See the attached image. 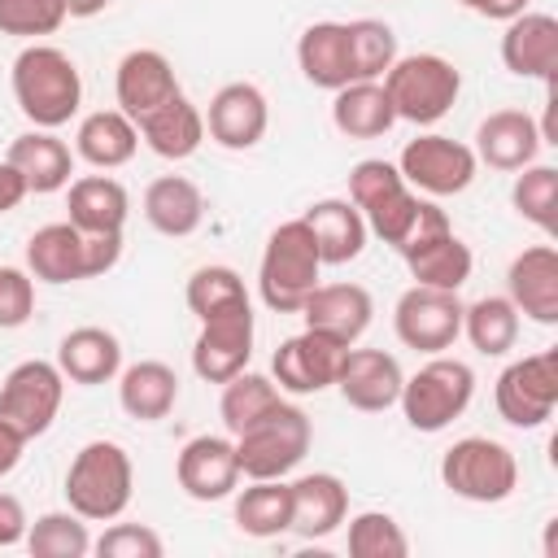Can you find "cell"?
I'll use <instances>...</instances> for the list:
<instances>
[{"instance_id":"cell-1","label":"cell","mask_w":558,"mask_h":558,"mask_svg":"<svg viewBox=\"0 0 558 558\" xmlns=\"http://www.w3.org/2000/svg\"><path fill=\"white\" fill-rule=\"evenodd\" d=\"M349 201L366 218V231H375L397 253H410L414 244L449 231V218L440 205L418 201L401 170L384 157H366L349 170Z\"/></svg>"},{"instance_id":"cell-2","label":"cell","mask_w":558,"mask_h":558,"mask_svg":"<svg viewBox=\"0 0 558 558\" xmlns=\"http://www.w3.org/2000/svg\"><path fill=\"white\" fill-rule=\"evenodd\" d=\"M13 100L39 131L65 126L83 105V78H78V65L70 61V52H61L52 44L22 48L13 61Z\"/></svg>"},{"instance_id":"cell-3","label":"cell","mask_w":558,"mask_h":558,"mask_svg":"<svg viewBox=\"0 0 558 558\" xmlns=\"http://www.w3.org/2000/svg\"><path fill=\"white\" fill-rule=\"evenodd\" d=\"M135 466L118 440H87L65 471V501L87 523H109L131 506Z\"/></svg>"},{"instance_id":"cell-4","label":"cell","mask_w":558,"mask_h":558,"mask_svg":"<svg viewBox=\"0 0 558 558\" xmlns=\"http://www.w3.org/2000/svg\"><path fill=\"white\" fill-rule=\"evenodd\" d=\"M318 244L305 227V218H288L270 231L266 248H262V266H257V292L266 301V310L275 314H301L305 296L318 288Z\"/></svg>"},{"instance_id":"cell-5","label":"cell","mask_w":558,"mask_h":558,"mask_svg":"<svg viewBox=\"0 0 558 558\" xmlns=\"http://www.w3.org/2000/svg\"><path fill=\"white\" fill-rule=\"evenodd\" d=\"M122 257V235H87L70 218L48 222L26 240V270L44 283H78L113 270Z\"/></svg>"},{"instance_id":"cell-6","label":"cell","mask_w":558,"mask_h":558,"mask_svg":"<svg viewBox=\"0 0 558 558\" xmlns=\"http://www.w3.org/2000/svg\"><path fill=\"white\" fill-rule=\"evenodd\" d=\"M310 440H314L310 414L288 405V401H279L275 410L253 418L244 432H235L240 475H248V480H283L292 466H301V458L310 453Z\"/></svg>"},{"instance_id":"cell-7","label":"cell","mask_w":558,"mask_h":558,"mask_svg":"<svg viewBox=\"0 0 558 558\" xmlns=\"http://www.w3.org/2000/svg\"><path fill=\"white\" fill-rule=\"evenodd\" d=\"M384 92H388L397 118H405L414 126H432L453 109V100L462 92V74L453 61H445L436 52H410L388 65Z\"/></svg>"},{"instance_id":"cell-8","label":"cell","mask_w":558,"mask_h":558,"mask_svg":"<svg viewBox=\"0 0 558 558\" xmlns=\"http://www.w3.org/2000/svg\"><path fill=\"white\" fill-rule=\"evenodd\" d=\"M440 480L453 497L497 506L519 488V462L514 453L493 436H462L440 458Z\"/></svg>"},{"instance_id":"cell-9","label":"cell","mask_w":558,"mask_h":558,"mask_svg":"<svg viewBox=\"0 0 558 558\" xmlns=\"http://www.w3.org/2000/svg\"><path fill=\"white\" fill-rule=\"evenodd\" d=\"M475 397V371L458 357H432L401 384V414L414 432H445Z\"/></svg>"},{"instance_id":"cell-10","label":"cell","mask_w":558,"mask_h":558,"mask_svg":"<svg viewBox=\"0 0 558 558\" xmlns=\"http://www.w3.org/2000/svg\"><path fill=\"white\" fill-rule=\"evenodd\" d=\"M61 397H65V375L57 362H44V357H26L17 362L4 384H0V418L22 432L26 440L44 436L61 410Z\"/></svg>"},{"instance_id":"cell-11","label":"cell","mask_w":558,"mask_h":558,"mask_svg":"<svg viewBox=\"0 0 558 558\" xmlns=\"http://www.w3.org/2000/svg\"><path fill=\"white\" fill-rule=\"evenodd\" d=\"M497 414L510 427H541L558 405V349L527 353L497 375Z\"/></svg>"},{"instance_id":"cell-12","label":"cell","mask_w":558,"mask_h":558,"mask_svg":"<svg viewBox=\"0 0 558 558\" xmlns=\"http://www.w3.org/2000/svg\"><path fill=\"white\" fill-rule=\"evenodd\" d=\"M475 148H466L462 140H449V135H418L401 148L397 157V170L410 187L427 192V196H458L471 187L475 179Z\"/></svg>"},{"instance_id":"cell-13","label":"cell","mask_w":558,"mask_h":558,"mask_svg":"<svg viewBox=\"0 0 558 558\" xmlns=\"http://www.w3.org/2000/svg\"><path fill=\"white\" fill-rule=\"evenodd\" d=\"M392 327H397V340L405 349L440 353L462 336V301H458V292L414 283V288H405L397 296Z\"/></svg>"},{"instance_id":"cell-14","label":"cell","mask_w":558,"mask_h":558,"mask_svg":"<svg viewBox=\"0 0 558 558\" xmlns=\"http://www.w3.org/2000/svg\"><path fill=\"white\" fill-rule=\"evenodd\" d=\"M248 357H253V305L201 323V336L192 344V371L205 384H227L231 375L248 371Z\"/></svg>"},{"instance_id":"cell-15","label":"cell","mask_w":558,"mask_h":558,"mask_svg":"<svg viewBox=\"0 0 558 558\" xmlns=\"http://www.w3.org/2000/svg\"><path fill=\"white\" fill-rule=\"evenodd\" d=\"M340 357H344V344L318 336V331H301V336H288L275 357H270V375L283 392H296V397H310V392H323L336 384V371H340Z\"/></svg>"},{"instance_id":"cell-16","label":"cell","mask_w":558,"mask_h":558,"mask_svg":"<svg viewBox=\"0 0 558 558\" xmlns=\"http://www.w3.org/2000/svg\"><path fill=\"white\" fill-rule=\"evenodd\" d=\"M401 384H405V375H401L397 357L384 349H353L349 344L340 357V371H336L340 397L362 414H379V410L397 405Z\"/></svg>"},{"instance_id":"cell-17","label":"cell","mask_w":558,"mask_h":558,"mask_svg":"<svg viewBox=\"0 0 558 558\" xmlns=\"http://www.w3.org/2000/svg\"><path fill=\"white\" fill-rule=\"evenodd\" d=\"M371 314H375V301L362 283H318L305 305H301V318L310 331L336 340V344H357L371 327Z\"/></svg>"},{"instance_id":"cell-18","label":"cell","mask_w":558,"mask_h":558,"mask_svg":"<svg viewBox=\"0 0 558 558\" xmlns=\"http://www.w3.org/2000/svg\"><path fill=\"white\" fill-rule=\"evenodd\" d=\"M174 475H179V488L192 501H222V497H231L235 484H240L235 440H227V436H192L179 449Z\"/></svg>"},{"instance_id":"cell-19","label":"cell","mask_w":558,"mask_h":558,"mask_svg":"<svg viewBox=\"0 0 558 558\" xmlns=\"http://www.w3.org/2000/svg\"><path fill=\"white\" fill-rule=\"evenodd\" d=\"M113 92H118V109L140 122L148 118L153 109H161L166 100L183 96L179 78H174V65L166 61V52L157 48H135L118 61V78H113Z\"/></svg>"},{"instance_id":"cell-20","label":"cell","mask_w":558,"mask_h":558,"mask_svg":"<svg viewBox=\"0 0 558 558\" xmlns=\"http://www.w3.org/2000/svg\"><path fill=\"white\" fill-rule=\"evenodd\" d=\"M270 126V105L262 96V87L253 83H227L214 92L209 100V113H205V131L214 144L231 148V153H244L253 148Z\"/></svg>"},{"instance_id":"cell-21","label":"cell","mask_w":558,"mask_h":558,"mask_svg":"<svg viewBox=\"0 0 558 558\" xmlns=\"http://www.w3.org/2000/svg\"><path fill=\"white\" fill-rule=\"evenodd\" d=\"M501 61L519 78H541L554 87L558 70V17L554 13H519L506 22Z\"/></svg>"},{"instance_id":"cell-22","label":"cell","mask_w":558,"mask_h":558,"mask_svg":"<svg viewBox=\"0 0 558 558\" xmlns=\"http://www.w3.org/2000/svg\"><path fill=\"white\" fill-rule=\"evenodd\" d=\"M506 288H510V301L519 314L554 327L558 323V253H554V244L523 248L506 270Z\"/></svg>"},{"instance_id":"cell-23","label":"cell","mask_w":558,"mask_h":558,"mask_svg":"<svg viewBox=\"0 0 558 558\" xmlns=\"http://www.w3.org/2000/svg\"><path fill=\"white\" fill-rule=\"evenodd\" d=\"M541 126L523 109H497L480 122L475 131V157L488 161L493 170H523L541 153Z\"/></svg>"},{"instance_id":"cell-24","label":"cell","mask_w":558,"mask_h":558,"mask_svg":"<svg viewBox=\"0 0 558 558\" xmlns=\"http://www.w3.org/2000/svg\"><path fill=\"white\" fill-rule=\"evenodd\" d=\"M296 65L314 87L340 92L353 78V52H349V22H314L296 39Z\"/></svg>"},{"instance_id":"cell-25","label":"cell","mask_w":558,"mask_h":558,"mask_svg":"<svg viewBox=\"0 0 558 558\" xmlns=\"http://www.w3.org/2000/svg\"><path fill=\"white\" fill-rule=\"evenodd\" d=\"M349 514V488L331 471H314L292 480V532L305 541L331 536Z\"/></svg>"},{"instance_id":"cell-26","label":"cell","mask_w":558,"mask_h":558,"mask_svg":"<svg viewBox=\"0 0 558 558\" xmlns=\"http://www.w3.org/2000/svg\"><path fill=\"white\" fill-rule=\"evenodd\" d=\"M301 218H305V227H310V235L318 244L323 266H344V262L362 257V248H366V218L357 214L353 201L327 196V201H314Z\"/></svg>"},{"instance_id":"cell-27","label":"cell","mask_w":558,"mask_h":558,"mask_svg":"<svg viewBox=\"0 0 558 558\" xmlns=\"http://www.w3.org/2000/svg\"><path fill=\"white\" fill-rule=\"evenodd\" d=\"M57 366L70 384L96 388V384H109L122 371V344L105 327H74L57 344Z\"/></svg>"},{"instance_id":"cell-28","label":"cell","mask_w":558,"mask_h":558,"mask_svg":"<svg viewBox=\"0 0 558 558\" xmlns=\"http://www.w3.org/2000/svg\"><path fill=\"white\" fill-rule=\"evenodd\" d=\"M9 166H17V174L26 179V192H61L74 174V153L65 148V140H57L52 131H26L9 144Z\"/></svg>"},{"instance_id":"cell-29","label":"cell","mask_w":558,"mask_h":558,"mask_svg":"<svg viewBox=\"0 0 558 558\" xmlns=\"http://www.w3.org/2000/svg\"><path fill=\"white\" fill-rule=\"evenodd\" d=\"M70 222L87 235H122L126 214H131V196L118 179L109 174H83L70 183Z\"/></svg>"},{"instance_id":"cell-30","label":"cell","mask_w":558,"mask_h":558,"mask_svg":"<svg viewBox=\"0 0 558 558\" xmlns=\"http://www.w3.org/2000/svg\"><path fill=\"white\" fill-rule=\"evenodd\" d=\"M135 131L144 135V144H148L157 157L183 161V157H192V153L201 148V140H205V113H201L187 96H174V100H166L161 109H153L148 118H140Z\"/></svg>"},{"instance_id":"cell-31","label":"cell","mask_w":558,"mask_h":558,"mask_svg":"<svg viewBox=\"0 0 558 558\" xmlns=\"http://www.w3.org/2000/svg\"><path fill=\"white\" fill-rule=\"evenodd\" d=\"M140 148V131L135 122L122 113V109H96L78 122V135H74V153L96 166V170H118L135 157Z\"/></svg>"},{"instance_id":"cell-32","label":"cell","mask_w":558,"mask_h":558,"mask_svg":"<svg viewBox=\"0 0 558 558\" xmlns=\"http://www.w3.org/2000/svg\"><path fill=\"white\" fill-rule=\"evenodd\" d=\"M144 218L153 222V231H161V235H170V240H183V235H192V231L201 227V218H205V196H201V187H196L192 179H183V174H161V179H153L148 192H144Z\"/></svg>"},{"instance_id":"cell-33","label":"cell","mask_w":558,"mask_h":558,"mask_svg":"<svg viewBox=\"0 0 558 558\" xmlns=\"http://www.w3.org/2000/svg\"><path fill=\"white\" fill-rule=\"evenodd\" d=\"M401 257H405L414 283H423V288H445V292H458V288L471 279V266H475L471 248L453 235V227L440 231V235H432V240H423V244H414V248L401 253Z\"/></svg>"},{"instance_id":"cell-34","label":"cell","mask_w":558,"mask_h":558,"mask_svg":"<svg viewBox=\"0 0 558 558\" xmlns=\"http://www.w3.org/2000/svg\"><path fill=\"white\" fill-rule=\"evenodd\" d=\"M331 122H336V131L349 135V140H375V135L392 131L397 113H392V100H388L384 83L371 78V83H349V87L336 92V100H331Z\"/></svg>"},{"instance_id":"cell-35","label":"cell","mask_w":558,"mask_h":558,"mask_svg":"<svg viewBox=\"0 0 558 558\" xmlns=\"http://www.w3.org/2000/svg\"><path fill=\"white\" fill-rule=\"evenodd\" d=\"M118 401L131 418L140 423H157L174 410L179 401V375L166 362H135L122 371L118 379Z\"/></svg>"},{"instance_id":"cell-36","label":"cell","mask_w":558,"mask_h":558,"mask_svg":"<svg viewBox=\"0 0 558 558\" xmlns=\"http://www.w3.org/2000/svg\"><path fill=\"white\" fill-rule=\"evenodd\" d=\"M235 527L244 536H257V541L292 532V484H283V480H253L235 497Z\"/></svg>"},{"instance_id":"cell-37","label":"cell","mask_w":558,"mask_h":558,"mask_svg":"<svg viewBox=\"0 0 558 558\" xmlns=\"http://www.w3.org/2000/svg\"><path fill=\"white\" fill-rule=\"evenodd\" d=\"M462 331L484 357H501L519 340V310L510 296H480L462 305Z\"/></svg>"},{"instance_id":"cell-38","label":"cell","mask_w":558,"mask_h":558,"mask_svg":"<svg viewBox=\"0 0 558 558\" xmlns=\"http://www.w3.org/2000/svg\"><path fill=\"white\" fill-rule=\"evenodd\" d=\"M279 401H283V397H279L275 379L253 375V371H240V375H231V379L222 384L218 414H222V427L235 436V432H244L253 418H262L266 410H275Z\"/></svg>"},{"instance_id":"cell-39","label":"cell","mask_w":558,"mask_h":558,"mask_svg":"<svg viewBox=\"0 0 558 558\" xmlns=\"http://www.w3.org/2000/svg\"><path fill=\"white\" fill-rule=\"evenodd\" d=\"M26 549L31 558H83L92 554L87 519H78L74 510H48L26 527Z\"/></svg>"},{"instance_id":"cell-40","label":"cell","mask_w":558,"mask_h":558,"mask_svg":"<svg viewBox=\"0 0 558 558\" xmlns=\"http://www.w3.org/2000/svg\"><path fill=\"white\" fill-rule=\"evenodd\" d=\"M187 310L201 323L218 318V314H231V310H248L244 279L231 266H201V270H192V279H187Z\"/></svg>"},{"instance_id":"cell-41","label":"cell","mask_w":558,"mask_h":558,"mask_svg":"<svg viewBox=\"0 0 558 558\" xmlns=\"http://www.w3.org/2000/svg\"><path fill=\"white\" fill-rule=\"evenodd\" d=\"M349 52H353V78L357 83L384 78L388 65L397 61V35L379 17H357V22H349Z\"/></svg>"},{"instance_id":"cell-42","label":"cell","mask_w":558,"mask_h":558,"mask_svg":"<svg viewBox=\"0 0 558 558\" xmlns=\"http://www.w3.org/2000/svg\"><path fill=\"white\" fill-rule=\"evenodd\" d=\"M510 201L519 209V218H527L541 231L558 227V170L554 166H523V174L510 187Z\"/></svg>"},{"instance_id":"cell-43","label":"cell","mask_w":558,"mask_h":558,"mask_svg":"<svg viewBox=\"0 0 558 558\" xmlns=\"http://www.w3.org/2000/svg\"><path fill=\"white\" fill-rule=\"evenodd\" d=\"M349 554L353 558H405L410 541L401 523L384 510H362L349 519Z\"/></svg>"},{"instance_id":"cell-44","label":"cell","mask_w":558,"mask_h":558,"mask_svg":"<svg viewBox=\"0 0 558 558\" xmlns=\"http://www.w3.org/2000/svg\"><path fill=\"white\" fill-rule=\"evenodd\" d=\"M65 0H0V35H17V39H35V35H52L65 22Z\"/></svg>"},{"instance_id":"cell-45","label":"cell","mask_w":558,"mask_h":558,"mask_svg":"<svg viewBox=\"0 0 558 558\" xmlns=\"http://www.w3.org/2000/svg\"><path fill=\"white\" fill-rule=\"evenodd\" d=\"M92 549L100 558H161L166 554L161 536L144 523H113L100 541H92Z\"/></svg>"},{"instance_id":"cell-46","label":"cell","mask_w":558,"mask_h":558,"mask_svg":"<svg viewBox=\"0 0 558 558\" xmlns=\"http://www.w3.org/2000/svg\"><path fill=\"white\" fill-rule=\"evenodd\" d=\"M35 314V279L22 266H0V327L13 331Z\"/></svg>"},{"instance_id":"cell-47","label":"cell","mask_w":558,"mask_h":558,"mask_svg":"<svg viewBox=\"0 0 558 558\" xmlns=\"http://www.w3.org/2000/svg\"><path fill=\"white\" fill-rule=\"evenodd\" d=\"M26 527H31V519H26L22 501L13 493H0V549L26 541Z\"/></svg>"},{"instance_id":"cell-48","label":"cell","mask_w":558,"mask_h":558,"mask_svg":"<svg viewBox=\"0 0 558 558\" xmlns=\"http://www.w3.org/2000/svg\"><path fill=\"white\" fill-rule=\"evenodd\" d=\"M458 4H466L471 13L493 17V22H510V17L527 13V0H458Z\"/></svg>"},{"instance_id":"cell-49","label":"cell","mask_w":558,"mask_h":558,"mask_svg":"<svg viewBox=\"0 0 558 558\" xmlns=\"http://www.w3.org/2000/svg\"><path fill=\"white\" fill-rule=\"evenodd\" d=\"M22 196H26V179L17 174V166L0 161V214L17 209V205H22Z\"/></svg>"},{"instance_id":"cell-50","label":"cell","mask_w":558,"mask_h":558,"mask_svg":"<svg viewBox=\"0 0 558 558\" xmlns=\"http://www.w3.org/2000/svg\"><path fill=\"white\" fill-rule=\"evenodd\" d=\"M22 449H26V436H22V432H13V427L0 418V480L22 462Z\"/></svg>"},{"instance_id":"cell-51","label":"cell","mask_w":558,"mask_h":558,"mask_svg":"<svg viewBox=\"0 0 558 558\" xmlns=\"http://www.w3.org/2000/svg\"><path fill=\"white\" fill-rule=\"evenodd\" d=\"M105 9H109V0H65V13L70 17H96Z\"/></svg>"}]
</instances>
